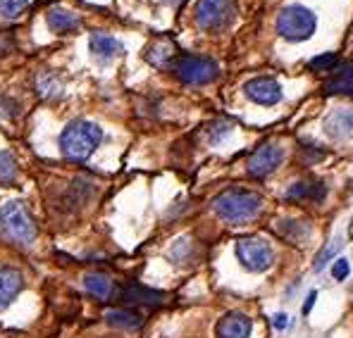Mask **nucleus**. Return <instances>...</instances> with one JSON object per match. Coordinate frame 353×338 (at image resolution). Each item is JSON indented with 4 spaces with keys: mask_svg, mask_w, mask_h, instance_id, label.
<instances>
[{
    "mask_svg": "<svg viewBox=\"0 0 353 338\" xmlns=\"http://www.w3.org/2000/svg\"><path fill=\"white\" fill-rule=\"evenodd\" d=\"M24 291V277L14 267H0V312L8 310Z\"/></svg>",
    "mask_w": 353,
    "mask_h": 338,
    "instance_id": "ddd939ff",
    "label": "nucleus"
},
{
    "mask_svg": "<svg viewBox=\"0 0 353 338\" xmlns=\"http://www.w3.org/2000/svg\"><path fill=\"white\" fill-rule=\"evenodd\" d=\"M284 160V150L279 143H263L248 155L246 162V171L253 176V179H263V176L272 174L274 169L282 165Z\"/></svg>",
    "mask_w": 353,
    "mask_h": 338,
    "instance_id": "6e6552de",
    "label": "nucleus"
},
{
    "mask_svg": "<svg viewBox=\"0 0 353 338\" xmlns=\"http://www.w3.org/2000/svg\"><path fill=\"white\" fill-rule=\"evenodd\" d=\"M103 141V129L88 119H74L60 134V150L72 162H84Z\"/></svg>",
    "mask_w": 353,
    "mask_h": 338,
    "instance_id": "f03ea898",
    "label": "nucleus"
},
{
    "mask_svg": "<svg viewBox=\"0 0 353 338\" xmlns=\"http://www.w3.org/2000/svg\"><path fill=\"white\" fill-rule=\"evenodd\" d=\"M176 57L179 55H176L172 41H155L146 50V60L155 67H170V70H172V62Z\"/></svg>",
    "mask_w": 353,
    "mask_h": 338,
    "instance_id": "6ab92c4d",
    "label": "nucleus"
},
{
    "mask_svg": "<svg viewBox=\"0 0 353 338\" xmlns=\"http://www.w3.org/2000/svg\"><path fill=\"white\" fill-rule=\"evenodd\" d=\"M0 236L19 246H31L36 241V224L24 202L12 200L0 207Z\"/></svg>",
    "mask_w": 353,
    "mask_h": 338,
    "instance_id": "7ed1b4c3",
    "label": "nucleus"
},
{
    "mask_svg": "<svg viewBox=\"0 0 353 338\" xmlns=\"http://www.w3.org/2000/svg\"><path fill=\"white\" fill-rule=\"evenodd\" d=\"M325 196H327V189H325V184L323 181H315V179H310V181H296V184H292L287 189V200H292V202H323L325 200Z\"/></svg>",
    "mask_w": 353,
    "mask_h": 338,
    "instance_id": "4468645a",
    "label": "nucleus"
},
{
    "mask_svg": "<svg viewBox=\"0 0 353 338\" xmlns=\"http://www.w3.org/2000/svg\"><path fill=\"white\" fill-rule=\"evenodd\" d=\"M172 72L181 84L189 86H203L210 84L217 74H220V67L215 60L210 57H201V55H179L172 62Z\"/></svg>",
    "mask_w": 353,
    "mask_h": 338,
    "instance_id": "39448f33",
    "label": "nucleus"
},
{
    "mask_svg": "<svg viewBox=\"0 0 353 338\" xmlns=\"http://www.w3.org/2000/svg\"><path fill=\"white\" fill-rule=\"evenodd\" d=\"M236 260L248 272H268L274 262V251L265 238L243 236L236 241Z\"/></svg>",
    "mask_w": 353,
    "mask_h": 338,
    "instance_id": "0eeeda50",
    "label": "nucleus"
},
{
    "mask_svg": "<svg viewBox=\"0 0 353 338\" xmlns=\"http://www.w3.org/2000/svg\"><path fill=\"white\" fill-rule=\"evenodd\" d=\"M334 65H336V53L318 55V57H313V60L308 62V67H310V70H315V72H330V70H334Z\"/></svg>",
    "mask_w": 353,
    "mask_h": 338,
    "instance_id": "393cba45",
    "label": "nucleus"
},
{
    "mask_svg": "<svg viewBox=\"0 0 353 338\" xmlns=\"http://www.w3.org/2000/svg\"><path fill=\"white\" fill-rule=\"evenodd\" d=\"M341 248H344V243H341V238H336V241H330L327 246L315 255V262H313V269L315 272H323L327 264H332L336 260V255L341 253Z\"/></svg>",
    "mask_w": 353,
    "mask_h": 338,
    "instance_id": "5701e85b",
    "label": "nucleus"
},
{
    "mask_svg": "<svg viewBox=\"0 0 353 338\" xmlns=\"http://www.w3.org/2000/svg\"><path fill=\"white\" fill-rule=\"evenodd\" d=\"M117 298L122 300L124 305H137V308H148V310H155L165 303V293L146 288V286H141L137 282L124 286V288L117 293Z\"/></svg>",
    "mask_w": 353,
    "mask_h": 338,
    "instance_id": "9d476101",
    "label": "nucleus"
},
{
    "mask_svg": "<svg viewBox=\"0 0 353 338\" xmlns=\"http://www.w3.org/2000/svg\"><path fill=\"white\" fill-rule=\"evenodd\" d=\"M277 231L282 233L287 241L292 243H303L310 236V224L308 222H296V220H282L277 224Z\"/></svg>",
    "mask_w": 353,
    "mask_h": 338,
    "instance_id": "412c9836",
    "label": "nucleus"
},
{
    "mask_svg": "<svg viewBox=\"0 0 353 338\" xmlns=\"http://www.w3.org/2000/svg\"><path fill=\"white\" fill-rule=\"evenodd\" d=\"M46 22H48L50 31H55V34H72V31L79 29V17L72 14V12H67V10H62V8L48 10Z\"/></svg>",
    "mask_w": 353,
    "mask_h": 338,
    "instance_id": "a211bd4d",
    "label": "nucleus"
},
{
    "mask_svg": "<svg viewBox=\"0 0 353 338\" xmlns=\"http://www.w3.org/2000/svg\"><path fill=\"white\" fill-rule=\"evenodd\" d=\"M29 0H0V14L8 19H14L27 10Z\"/></svg>",
    "mask_w": 353,
    "mask_h": 338,
    "instance_id": "b1692460",
    "label": "nucleus"
},
{
    "mask_svg": "<svg viewBox=\"0 0 353 338\" xmlns=\"http://www.w3.org/2000/svg\"><path fill=\"white\" fill-rule=\"evenodd\" d=\"M14 45H17V41H14L12 31H0V60L12 53Z\"/></svg>",
    "mask_w": 353,
    "mask_h": 338,
    "instance_id": "c85d7f7f",
    "label": "nucleus"
},
{
    "mask_svg": "<svg viewBox=\"0 0 353 338\" xmlns=\"http://www.w3.org/2000/svg\"><path fill=\"white\" fill-rule=\"evenodd\" d=\"M272 326L277 331H284L289 326V315H284V312H277V315L272 317Z\"/></svg>",
    "mask_w": 353,
    "mask_h": 338,
    "instance_id": "c756f323",
    "label": "nucleus"
},
{
    "mask_svg": "<svg viewBox=\"0 0 353 338\" xmlns=\"http://www.w3.org/2000/svg\"><path fill=\"white\" fill-rule=\"evenodd\" d=\"M315 300H318V291H310L308 298H305V305H303V315H308V312L313 310Z\"/></svg>",
    "mask_w": 353,
    "mask_h": 338,
    "instance_id": "7c9ffc66",
    "label": "nucleus"
},
{
    "mask_svg": "<svg viewBox=\"0 0 353 338\" xmlns=\"http://www.w3.org/2000/svg\"><path fill=\"white\" fill-rule=\"evenodd\" d=\"M236 5L234 0H196L194 17L203 31H225L234 22Z\"/></svg>",
    "mask_w": 353,
    "mask_h": 338,
    "instance_id": "423d86ee",
    "label": "nucleus"
},
{
    "mask_svg": "<svg viewBox=\"0 0 353 338\" xmlns=\"http://www.w3.org/2000/svg\"><path fill=\"white\" fill-rule=\"evenodd\" d=\"M39 93H41V96H58V93H60L58 79H55L53 74L41 76V81H39Z\"/></svg>",
    "mask_w": 353,
    "mask_h": 338,
    "instance_id": "bb28decb",
    "label": "nucleus"
},
{
    "mask_svg": "<svg viewBox=\"0 0 353 338\" xmlns=\"http://www.w3.org/2000/svg\"><path fill=\"white\" fill-rule=\"evenodd\" d=\"M88 45H91L93 57H98L101 62H108V60H112V57H119V55L124 53V45L119 43L115 36L103 34V31H96V34H91V39H88Z\"/></svg>",
    "mask_w": 353,
    "mask_h": 338,
    "instance_id": "2eb2a0df",
    "label": "nucleus"
},
{
    "mask_svg": "<svg viewBox=\"0 0 353 338\" xmlns=\"http://www.w3.org/2000/svg\"><path fill=\"white\" fill-rule=\"evenodd\" d=\"M315 29H318V17L305 5H289L277 17V34L292 43L308 41L315 34Z\"/></svg>",
    "mask_w": 353,
    "mask_h": 338,
    "instance_id": "20e7f679",
    "label": "nucleus"
},
{
    "mask_svg": "<svg viewBox=\"0 0 353 338\" xmlns=\"http://www.w3.org/2000/svg\"><path fill=\"white\" fill-rule=\"evenodd\" d=\"M212 210L230 224H246L263 210V198L248 189H227L212 200Z\"/></svg>",
    "mask_w": 353,
    "mask_h": 338,
    "instance_id": "f257e3e1",
    "label": "nucleus"
},
{
    "mask_svg": "<svg viewBox=\"0 0 353 338\" xmlns=\"http://www.w3.org/2000/svg\"><path fill=\"white\" fill-rule=\"evenodd\" d=\"M165 3H168V5H179L181 0H165Z\"/></svg>",
    "mask_w": 353,
    "mask_h": 338,
    "instance_id": "2f4dec72",
    "label": "nucleus"
},
{
    "mask_svg": "<svg viewBox=\"0 0 353 338\" xmlns=\"http://www.w3.org/2000/svg\"><path fill=\"white\" fill-rule=\"evenodd\" d=\"M253 331V321L243 312H227L215 326L217 338H248Z\"/></svg>",
    "mask_w": 353,
    "mask_h": 338,
    "instance_id": "f8f14e48",
    "label": "nucleus"
},
{
    "mask_svg": "<svg viewBox=\"0 0 353 338\" xmlns=\"http://www.w3.org/2000/svg\"><path fill=\"white\" fill-rule=\"evenodd\" d=\"M325 93H341V96H353V62L341 65L332 74V79L325 84Z\"/></svg>",
    "mask_w": 353,
    "mask_h": 338,
    "instance_id": "aec40b11",
    "label": "nucleus"
},
{
    "mask_svg": "<svg viewBox=\"0 0 353 338\" xmlns=\"http://www.w3.org/2000/svg\"><path fill=\"white\" fill-rule=\"evenodd\" d=\"M243 93L248 101L258 103V105H277L282 101V86L272 76H256V79L243 84Z\"/></svg>",
    "mask_w": 353,
    "mask_h": 338,
    "instance_id": "1a4fd4ad",
    "label": "nucleus"
},
{
    "mask_svg": "<svg viewBox=\"0 0 353 338\" xmlns=\"http://www.w3.org/2000/svg\"><path fill=\"white\" fill-rule=\"evenodd\" d=\"M84 288L98 300H112L119 293L115 282L103 272H88L84 277Z\"/></svg>",
    "mask_w": 353,
    "mask_h": 338,
    "instance_id": "dca6fc26",
    "label": "nucleus"
},
{
    "mask_svg": "<svg viewBox=\"0 0 353 338\" xmlns=\"http://www.w3.org/2000/svg\"><path fill=\"white\" fill-rule=\"evenodd\" d=\"M325 134L330 138H334V141L353 138V107H339V110L327 114Z\"/></svg>",
    "mask_w": 353,
    "mask_h": 338,
    "instance_id": "9b49d317",
    "label": "nucleus"
},
{
    "mask_svg": "<svg viewBox=\"0 0 353 338\" xmlns=\"http://www.w3.org/2000/svg\"><path fill=\"white\" fill-rule=\"evenodd\" d=\"M17 174H19L17 160L8 150L0 148V186H12L17 181Z\"/></svg>",
    "mask_w": 353,
    "mask_h": 338,
    "instance_id": "4be33fe9",
    "label": "nucleus"
},
{
    "mask_svg": "<svg viewBox=\"0 0 353 338\" xmlns=\"http://www.w3.org/2000/svg\"><path fill=\"white\" fill-rule=\"evenodd\" d=\"M105 321L115 329H127V331H137L143 326V317L137 310L129 308H117V310H108L105 312Z\"/></svg>",
    "mask_w": 353,
    "mask_h": 338,
    "instance_id": "f3484780",
    "label": "nucleus"
},
{
    "mask_svg": "<svg viewBox=\"0 0 353 338\" xmlns=\"http://www.w3.org/2000/svg\"><path fill=\"white\" fill-rule=\"evenodd\" d=\"M349 272H351L349 260L336 257L334 262H332V277H334V282H344V279L349 277Z\"/></svg>",
    "mask_w": 353,
    "mask_h": 338,
    "instance_id": "cd10ccee",
    "label": "nucleus"
},
{
    "mask_svg": "<svg viewBox=\"0 0 353 338\" xmlns=\"http://www.w3.org/2000/svg\"><path fill=\"white\" fill-rule=\"evenodd\" d=\"M230 134H232V127L227 122H215L210 129H208V138H210L212 145L225 141V136H230Z\"/></svg>",
    "mask_w": 353,
    "mask_h": 338,
    "instance_id": "a878e982",
    "label": "nucleus"
}]
</instances>
